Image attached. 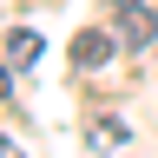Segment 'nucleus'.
Instances as JSON below:
<instances>
[{
	"label": "nucleus",
	"mask_w": 158,
	"mask_h": 158,
	"mask_svg": "<svg viewBox=\"0 0 158 158\" xmlns=\"http://www.w3.org/2000/svg\"><path fill=\"white\" fill-rule=\"evenodd\" d=\"M118 46H125L118 33H99V27H86V33L73 40V66H106V59H112Z\"/></svg>",
	"instance_id": "1"
},
{
	"label": "nucleus",
	"mask_w": 158,
	"mask_h": 158,
	"mask_svg": "<svg viewBox=\"0 0 158 158\" xmlns=\"http://www.w3.org/2000/svg\"><path fill=\"white\" fill-rule=\"evenodd\" d=\"M118 40H125L132 53H138V46H152V40H158V13L145 7V0H132V7H125V20H118Z\"/></svg>",
	"instance_id": "2"
},
{
	"label": "nucleus",
	"mask_w": 158,
	"mask_h": 158,
	"mask_svg": "<svg viewBox=\"0 0 158 158\" xmlns=\"http://www.w3.org/2000/svg\"><path fill=\"white\" fill-rule=\"evenodd\" d=\"M86 138H92V152H99V158H118V152H125V125H118V118H92Z\"/></svg>",
	"instance_id": "3"
},
{
	"label": "nucleus",
	"mask_w": 158,
	"mask_h": 158,
	"mask_svg": "<svg viewBox=\"0 0 158 158\" xmlns=\"http://www.w3.org/2000/svg\"><path fill=\"white\" fill-rule=\"evenodd\" d=\"M0 53H7V66H33L40 59V33L33 27H13L7 40H0Z\"/></svg>",
	"instance_id": "4"
},
{
	"label": "nucleus",
	"mask_w": 158,
	"mask_h": 158,
	"mask_svg": "<svg viewBox=\"0 0 158 158\" xmlns=\"http://www.w3.org/2000/svg\"><path fill=\"white\" fill-rule=\"evenodd\" d=\"M0 158H27V152H13V138H0Z\"/></svg>",
	"instance_id": "5"
},
{
	"label": "nucleus",
	"mask_w": 158,
	"mask_h": 158,
	"mask_svg": "<svg viewBox=\"0 0 158 158\" xmlns=\"http://www.w3.org/2000/svg\"><path fill=\"white\" fill-rule=\"evenodd\" d=\"M0 99H7V66H0Z\"/></svg>",
	"instance_id": "6"
},
{
	"label": "nucleus",
	"mask_w": 158,
	"mask_h": 158,
	"mask_svg": "<svg viewBox=\"0 0 158 158\" xmlns=\"http://www.w3.org/2000/svg\"><path fill=\"white\" fill-rule=\"evenodd\" d=\"M118 7H132V0H118Z\"/></svg>",
	"instance_id": "7"
}]
</instances>
